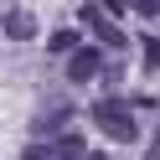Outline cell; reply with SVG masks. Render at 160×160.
Here are the masks:
<instances>
[{"label": "cell", "instance_id": "10", "mask_svg": "<svg viewBox=\"0 0 160 160\" xmlns=\"http://www.w3.org/2000/svg\"><path fill=\"white\" fill-rule=\"evenodd\" d=\"M150 160H160V145H150Z\"/></svg>", "mask_w": 160, "mask_h": 160}, {"label": "cell", "instance_id": "1", "mask_svg": "<svg viewBox=\"0 0 160 160\" xmlns=\"http://www.w3.org/2000/svg\"><path fill=\"white\" fill-rule=\"evenodd\" d=\"M93 124L103 129L114 145H134V139H139L134 108H129V103H119V98H98V103H93Z\"/></svg>", "mask_w": 160, "mask_h": 160}, {"label": "cell", "instance_id": "8", "mask_svg": "<svg viewBox=\"0 0 160 160\" xmlns=\"http://www.w3.org/2000/svg\"><path fill=\"white\" fill-rule=\"evenodd\" d=\"M21 160H47V150H26V155Z\"/></svg>", "mask_w": 160, "mask_h": 160}, {"label": "cell", "instance_id": "5", "mask_svg": "<svg viewBox=\"0 0 160 160\" xmlns=\"http://www.w3.org/2000/svg\"><path fill=\"white\" fill-rule=\"evenodd\" d=\"M67 119H72V108H47V114L36 119V134H57V139H62L67 134V129H62Z\"/></svg>", "mask_w": 160, "mask_h": 160}, {"label": "cell", "instance_id": "6", "mask_svg": "<svg viewBox=\"0 0 160 160\" xmlns=\"http://www.w3.org/2000/svg\"><path fill=\"white\" fill-rule=\"evenodd\" d=\"M52 155H57V160H83L88 150H83V139H78L72 129H67V134H62V139H57V145H52Z\"/></svg>", "mask_w": 160, "mask_h": 160}, {"label": "cell", "instance_id": "9", "mask_svg": "<svg viewBox=\"0 0 160 160\" xmlns=\"http://www.w3.org/2000/svg\"><path fill=\"white\" fill-rule=\"evenodd\" d=\"M83 160H108V155H103V150H88V155H83Z\"/></svg>", "mask_w": 160, "mask_h": 160}, {"label": "cell", "instance_id": "2", "mask_svg": "<svg viewBox=\"0 0 160 160\" xmlns=\"http://www.w3.org/2000/svg\"><path fill=\"white\" fill-rule=\"evenodd\" d=\"M98 67H103V52H98V47H78V52L67 57V83H93Z\"/></svg>", "mask_w": 160, "mask_h": 160}, {"label": "cell", "instance_id": "3", "mask_svg": "<svg viewBox=\"0 0 160 160\" xmlns=\"http://www.w3.org/2000/svg\"><path fill=\"white\" fill-rule=\"evenodd\" d=\"M0 26H5L11 42H31L36 36V16L26 11V5H5V11H0Z\"/></svg>", "mask_w": 160, "mask_h": 160}, {"label": "cell", "instance_id": "7", "mask_svg": "<svg viewBox=\"0 0 160 160\" xmlns=\"http://www.w3.org/2000/svg\"><path fill=\"white\" fill-rule=\"evenodd\" d=\"M52 52H78V31H52Z\"/></svg>", "mask_w": 160, "mask_h": 160}, {"label": "cell", "instance_id": "4", "mask_svg": "<svg viewBox=\"0 0 160 160\" xmlns=\"http://www.w3.org/2000/svg\"><path fill=\"white\" fill-rule=\"evenodd\" d=\"M83 26H93V31L103 36V42L114 47V52H119V47H124V31H119V26H108V16H103V5H83Z\"/></svg>", "mask_w": 160, "mask_h": 160}]
</instances>
